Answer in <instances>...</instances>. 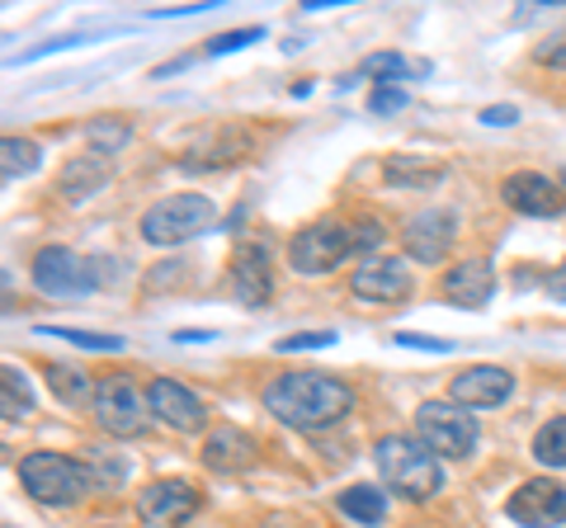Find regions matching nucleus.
<instances>
[{
  "mask_svg": "<svg viewBox=\"0 0 566 528\" xmlns=\"http://www.w3.org/2000/svg\"><path fill=\"white\" fill-rule=\"evenodd\" d=\"M264 411H270L279 425H289V430H331L335 420H345L349 406H354V392L340 382V378H331V373H312V368H293V373H279L264 382Z\"/></svg>",
  "mask_w": 566,
  "mask_h": 528,
  "instance_id": "f257e3e1",
  "label": "nucleus"
},
{
  "mask_svg": "<svg viewBox=\"0 0 566 528\" xmlns=\"http://www.w3.org/2000/svg\"><path fill=\"white\" fill-rule=\"evenodd\" d=\"M374 463L382 472V482L397 490L401 500H430L444 486V467L439 457L411 434H382L374 444Z\"/></svg>",
  "mask_w": 566,
  "mask_h": 528,
  "instance_id": "f03ea898",
  "label": "nucleus"
},
{
  "mask_svg": "<svg viewBox=\"0 0 566 528\" xmlns=\"http://www.w3.org/2000/svg\"><path fill=\"white\" fill-rule=\"evenodd\" d=\"M20 486L48 509H71L91 496V467L71 453H29L20 457Z\"/></svg>",
  "mask_w": 566,
  "mask_h": 528,
  "instance_id": "7ed1b4c3",
  "label": "nucleus"
},
{
  "mask_svg": "<svg viewBox=\"0 0 566 528\" xmlns=\"http://www.w3.org/2000/svg\"><path fill=\"white\" fill-rule=\"evenodd\" d=\"M218 222V203L208 193H170V199L151 203L142 213V236L151 245H180V241H193L199 232Z\"/></svg>",
  "mask_w": 566,
  "mask_h": 528,
  "instance_id": "20e7f679",
  "label": "nucleus"
},
{
  "mask_svg": "<svg viewBox=\"0 0 566 528\" xmlns=\"http://www.w3.org/2000/svg\"><path fill=\"white\" fill-rule=\"evenodd\" d=\"M416 439L434 457H472L476 439H482V425H476L472 411L458 406V401H424L416 411Z\"/></svg>",
  "mask_w": 566,
  "mask_h": 528,
  "instance_id": "39448f33",
  "label": "nucleus"
},
{
  "mask_svg": "<svg viewBox=\"0 0 566 528\" xmlns=\"http://www.w3.org/2000/svg\"><path fill=\"white\" fill-rule=\"evenodd\" d=\"M33 274V288L43 297H91L99 288V274H95V260L76 255L71 245H43L29 264Z\"/></svg>",
  "mask_w": 566,
  "mask_h": 528,
  "instance_id": "423d86ee",
  "label": "nucleus"
},
{
  "mask_svg": "<svg viewBox=\"0 0 566 528\" xmlns=\"http://www.w3.org/2000/svg\"><path fill=\"white\" fill-rule=\"evenodd\" d=\"M95 425L99 430H109L118 439H133L147 430V397L137 392V382L128 373H109V378H99L95 382Z\"/></svg>",
  "mask_w": 566,
  "mask_h": 528,
  "instance_id": "0eeeda50",
  "label": "nucleus"
},
{
  "mask_svg": "<svg viewBox=\"0 0 566 528\" xmlns=\"http://www.w3.org/2000/svg\"><path fill=\"white\" fill-rule=\"evenodd\" d=\"M345 255H354V226L335 222V218L303 226L289 245V264L297 274H331Z\"/></svg>",
  "mask_w": 566,
  "mask_h": 528,
  "instance_id": "6e6552de",
  "label": "nucleus"
},
{
  "mask_svg": "<svg viewBox=\"0 0 566 528\" xmlns=\"http://www.w3.org/2000/svg\"><path fill=\"white\" fill-rule=\"evenodd\" d=\"M199 505H203L199 486L185 477H166V482H151L137 490V515L151 528H180L199 515Z\"/></svg>",
  "mask_w": 566,
  "mask_h": 528,
  "instance_id": "1a4fd4ad",
  "label": "nucleus"
},
{
  "mask_svg": "<svg viewBox=\"0 0 566 528\" xmlns=\"http://www.w3.org/2000/svg\"><path fill=\"white\" fill-rule=\"evenodd\" d=\"M147 406H151V420H161L175 434H199L208 425V401L175 378H156L147 387Z\"/></svg>",
  "mask_w": 566,
  "mask_h": 528,
  "instance_id": "9d476101",
  "label": "nucleus"
},
{
  "mask_svg": "<svg viewBox=\"0 0 566 528\" xmlns=\"http://www.w3.org/2000/svg\"><path fill=\"white\" fill-rule=\"evenodd\" d=\"M458 241V218L449 208H420L416 218H406L401 226V245L406 255L420 260V264H439Z\"/></svg>",
  "mask_w": 566,
  "mask_h": 528,
  "instance_id": "9b49d317",
  "label": "nucleus"
},
{
  "mask_svg": "<svg viewBox=\"0 0 566 528\" xmlns=\"http://www.w3.org/2000/svg\"><path fill=\"white\" fill-rule=\"evenodd\" d=\"M505 515L520 528H562L566 524V486L547 482V477L524 482L515 496L505 500Z\"/></svg>",
  "mask_w": 566,
  "mask_h": 528,
  "instance_id": "f8f14e48",
  "label": "nucleus"
},
{
  "mask_svg": "<svg viewBox=\"0 0 566 528\" xmlns=\"http://www.w3.org/2000/svg\"><path fill=\"white\" fill-rule=\"evenodd\" d=\"M501 199L524 218H557L566 208V189L562 180H553L543 170H515V175H505Z\"/></svg>",
  "mask_w": 566,
  "mask_h": 528,
  "instance_id": "ddd939ff",
  "label": "nucleus"
},
{
  "mask_svg": "<svg viewBox=\"0 0 566 528\" xmlns=\"http://www.w3.org/2000/svg\"><path fill=\"white\" fill-rule=\"evenodd\" d=\"M515 397V373L501 363H472L453 378V401L468 411H495Z\"/></svg>",
  "mask_w": 566,
  "mask_h": 528,
  "instance_id": "4468645a",
  "label": "nucleus"
},
{
  "mask_svg": "<svg viewBox=\"0 0 566 528\" xmlns=\"http://www.w3.org/2000/svg\"><path fill=\"white\" fill-rule=\"evenodd\" d=\"M349 293L364 297V303H406L411 297V270H406L401 260H368L359 270L349 274Z\"/></svg>",
  "mask_w": 566,
  "mask_h": 528,
  "instance_id": "2eb2a0df",
  "label": "nucleus"
},
{
  "mask_svg": "<svg viewBox=\"0 0 566 528\" xmlns=\"http://www.w3.org/2000/svg\"><path fill=\"white\" fill-rule=\"evenodd\" d=\"M232 293L245 307H270L274 297V260L264 245H241L232 255Z\"/></svg>",
  "mask_w": 566,
  "mask_h": 528,
  "instance_id": "dca6fc26",
  "label": "nucleus"
},
{
  "mask_svg": "<svg viewBox=\"0 0 566 528\" xmlns=\"http://www.w3.org/2000/svg\"><path fill=\"white\" fill-rule=\"evenodd\" d=\"M255 439L245 434L241 425H212L208 430V439H203V453H199V463L208 467V472H245L255 463Z\"/></svg>",
  "mask_w": 566,
  "mask_h": 528,
  "instance_id": "f3484780",
  "label": "nucleus"
},
{
  "mask_svg": "<svg viewBox=\"0 0 566 528\" xmlns=\"http://www.w3.org/2000/svg\"><path fill=\"white\" fill-rule=\"evenodd\" d=\"M449 307H486L495 297V274L486 260H458L453 270H444V284H439Z\"/></svg>",
  "mask_w": 566,
  "mask_h": 528,
  "instance_id": "a211bd4d",
  "label": "nucleus"
},
{
  "mask_svg": "<svg viewBox=\"0 0 566 528\" xmlns=\"http://www.w3.org/2000/svg\"><path fill=\"white\" fill-rule=\"evenodd\" d=\"M104 184H109V166H104L99 156H76V161L62 166V193L71 203L91 199V193L104 189Z\"/></svg>",
  "mask_w": 566,
  "mask_h": 528,
  "instance_id": "6ab92c4d",
  "label": "nucleus"
},
{
  "mask_svg": "<svg viewBox=\"0 0 566 528\" xmlns=\"http://www.w3.org/2000/svg\"><path fill=\"white\" fill-rule=\"evenodd\" d=\"M95 382L99 378H85L81 368H71V363H48V387L62 406H85V401H95Z\"/></svg>",
  "mask_w": 566,
  "mask_h": 528,
  "instance_id": "aec40b11",
  "label": "nucleus"
},
{
  "mask_svg": "<svg viewBox=\"0 0 566 528\" xmlns=\"http://www.w3.org/2000/svg\"><path fill=\"white\" fill-rule=\"evenodd\" d=\"M335 505H340V515L354 524H382L387 519V496L378 486H345L340 496H335Z\"/></svg>",
  "mask_w": 566,
  "mask_h": 528,
  "instance_id": "412c9836",
  "label": "nucleus"
},
{
  "mask_svg": "<svg viewBox=\"0 0 566 528\" xmlns=\"http://www.w3.org/2000/svg\"><path fill=\"white\" fill-rule=\"evenodd\" d=\"M85 137H91L95 156L104 161V156H118L123 147L133 142V123H128V118H114V114H104V118H95L91 128H85Z\"/></svg>",
  "mask_w": 566,
  "mask_h": 528,
  "instance_id": "4be33fe9",
  "label": "nucleus"
},
{
  "mask_svg": "<svg viewBox=\"0 0 566 528\" xmlns=\"http://www.w3.org/2000/svg\"><path fill=\"white\" fill-rule=\"evenodd\" d=\"M0 151H6V161H0V170H6V184L24 180V175H33V170L43 166V147L29 142V137H6Z\"/></svg>",
  "mask_w": 566,
  "mask_h": 528,
  "instance_id": "5701e85b",
  "label": "nucleus"
},
{
  "mask_svg": "<svg viewBox=\"0 0 566 528\" xmlns=\"http://www.w3.org/2000/svg\"><path fill=\"white\" fill-rule=\"evenodd\" d=\"M39 336L66 340V345L85 349V355H118V349H123L118 336H99V330H76V326H39Z\"/></svg>",
  "mask_w": 566,
  "mask_h": 528,
  "instance_id": "b1692460",
  "label": "nucleus"
},
{
  "mask_svg": "<svg viewBox=\"0 0 566 528\" xmlns=\"http://www.w3.org/2000/svg\"><path fill=\"white\" fill-rule=\"evenodd\" d=\"M534 457L543 467H566V415H557V420H547V425L534 434Z\"/></svg>",
  "mask_w": 566,
  "mask_h": 528,
  "instance_id": "393cba45",
  "label": "nucleus"
},
{
  "mask_svg": "<svg viewBox=\"0 0 566 528\" xmlns=\"http://www.w3.org/2000/svg\"><path fill=\"white\" fill-rule=\"evenodd\" d=\"M0 378H6V401H0V411H6V420H24L33 411V387L24 378V368L6 363V373Z\"/></svg>",
  "mask_w": 566,
  "mask_h": 528,
  "instance_id": "a878e982",
  "label": "nucleus"
},
{
  "mask_svg": "<svg viewBox=\"0 0 566 528\" xmlns=\"http://www.w3.org/2000/svg\"><path fill=\"white\" fill-rule=\"evenodd\" d=\"M406 72H411V62H406L401 52H374V57H364V62H359V76L378 81V85H397Z\"/></svg>",
  "mask_w": 566,
  "mask_h": 528,
  "instance_id": "bb28decb",
  "label": "nucleus"
},
{
  "mask_svg": "<svg viewBox=\"0 0 566 528\" xmlns=\"http://www.w3.org/2000/svg\"><path fill=\"white\" fill-rule=\"evenodd\" d=\"M401 109H406V91H401V85H374V95H368V114L387 118V114H401Z\"/></svg>",
  "mask_w": 566,
  "mask_h": 528,
  "instance_id": "cd10ccee",
  "label": "nucleus"
},
{
  "mask_svg": "<svg viewBox=\"0 0 566 528\" xmlns=\"http://www.w3.org/2000/svg\"><path fill=\"white\" fill-rule=\"evenodd\" d=\"M335 345V330H303V336H283L274 349L279 355H297V349H326Z\"/></svg>",
  "mask_w": 566,
  "mask_h": 528,
  "instance_id": "c85d7f7f",
  "label": "nucleus"
},
{
  "mask_svg": "<svg viewBox=\"0 0 566 528\" xmlns=\"http://www.w3.org/2000/svg\"><path fill=\"white\" fill-rule=\"evenodd\" d=\"M260 39H264V29H260V24L237 29V33H222V39H212V43H208V57H222V52H237V47L260 43Z\"/></svg>",
  "mask_w": 566,
  "mask_h": 528,
  "instance_id": "c756f323",
  "label": "nucleus"
},
{
  "mask_svg": "<svg viewBox=\"0 0 566 528\" xmlns=\"http://www.w3.org/2000/svg\"><path fill=\"white\" fill-rule=\"evenodd\" d=\"M392 345H406V349H424V355H449V340H439V336H411V330H397Z\"/></svg>",
  "mask_w": 566,
  "mask_h": 528,
  "instance_id": "7c9ffc66",
  "label": "nucleus"
},
{
  "mask_svg": "<svg viewBox=\"0 0 566 528\" xmlns=\"http://www.w3.org/2000/svg\"><path fill=\"white\" fill-rule=\"evenodd\" d=\"M382 222H374V218H368V222H359V226H354V251H378V245H382Z\"/></svg>",
  "mask_w": 566,
  "mask_h": 528,
  "instance_id": "2f4dec72",
  "label": "nucleus"
},
{
  "mask_svg": "<svg viewBox=\"0 0 566 528\" xmlns=\"http://www.w3.org/2000/svg\"><path fill=\"white\" fill-rule=\"evenodd\" d=\"M482 123H491V128H515L520 109L515 104H491V109H482Z\"/></svg>",
  "mask_w": 566,
  "mask_h": 528,
  "instance_id": "473e14b6",
  "label": "nucleus"
},
{
  "mask_svg": "<svg viewBox=\"0 0 566 528\" xmlns=\"http://www.w3.org/2000/svg\"><path fill=\"white\" fill-rule=\"evenodd\" d=\"M538 62H547V66H562V72H566V29L557 33V39H547V43L538 47Z\"/></svg>",
  "mask_w": 566,
  "mask_h": 528,
  "instance_id": "72a5a7b5",
  "label": "nucleus"
},
{
  "mask_svg": "<svg viewBox=\"0 0 566 528\" xmlns=\"http://www.w3.org/2000/svg\"><path fill=\"white\" fill-rule=\"evenodd\" d=\"M547 297H557V303H566V264H562V270L547 274Z\"/></svg>",
  "mask_w": 566,
  "mask_h": 528,
  "instance_id": "f704fd0d",
  "label": "nucleus"
},
{
  "mask_svg": "<svg viewBox=\"0 0 566 528\" xmlns=\"http://www.w3.org/2000/svg\"><path fill=\"white\" fill-rule=\"evenodd\" d=\"M175 340H212V330H175Z\"/></svg>",
  "mask_w": 566,
  "mask_h": 528,
  "instance_id": "c9c22d12",
  "label": "nucleus"
},
{
  "mask_svg": "<svg viewBox=\"0 0 566 528\" xmlns=\"http://www.w3.org/2000/svg\"><path fill=\"white\" fill-rule=\"evenodd\" d=\"M562 189H566V170H562Z\"/></svg>",
  "mask_w": 566,
  "mask_h": 528,
  "instance_id": "e433bc0d",
  "label": "nucleus"
},
{
  "mask_svg": "<svg viewBox=\"0 0 566 528\" xmlns=\"http://www.w3.org/2000/svg\"><path fill=\"white\" fill-rule=\"evenodd\" d=\"M104 528H118V524H104Z\"/></svg>",
  "mask_w": 566,
  "mask_h": 528,
  "instance_id": "4c0bfd02",
  "label": "nucleus"
}]
</instances>
